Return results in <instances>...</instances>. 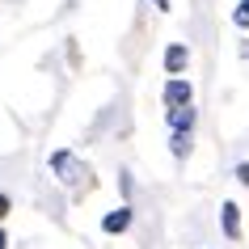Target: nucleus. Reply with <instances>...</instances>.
<instances>
[{
	"mask_svg": "<svg viewBox=\"0 0 249 249\" xmlns=\"http://www.w3.org/2000/svg\"><path fill=\"white\" fill-rule=\"evenodd\" d=\"M9 215V195H0V220Z\"/></svg>",
	"mask_w": 249,
	"mask_h": 249,
	"instance_id": "9d476101",
	"label": "nucleus"
},
{
	"mask_svg": "<svg viewBox=\"0 0 249 249\" xmlns=\"http://www.w3.org/2000/svg\"><path fill=\"white\" fill-rule=\"evenodd\" d=\"M195 123H198V110H195V106L169 110V127H173V131H195Z\"/></svg>",
	"mask_w": 249,
	"mask_h": 249,
	"instance_id": "423d86ee",
	"label": "nucleus"
},
{
	"mask_svg": "<svg viewBox=\"0 0 249 249\" xmlns=\"http://www.w3.org/2000/svg\"><path fill=\"white\" fill-rule=\"evenodd\" d=\"M232 21H236L241 30H249V0H241V4L232 9Z\"/></svg>",
	"mask_w": 249,
	"mask_h": 249,
	"instance_id": "6e6552de",
	"label": "nucleus"
},
{
	"mask_svg": "<svg viewBox=\"0 0 249 249\" xmlns=\"http://www.w3.org/2000/svg\"><path fill=\"white\" fill-rule=\"evenodd\" d=\"M169 148H173V157H178V160H186V157H190V148H195V131H173Z\"/></svg>",
	"mask_w": 249,
	"mask_h": 249,
	"instance_id": "0eeeda50",
	"label": "nucleus"
},
{
	"mask_svg": "<svg viewBox=\"0 0 249 249\" xmlns=\"http://www.w3.org/2000/svg\"><path fill=\"white\" fill-rule=\"evenodd\" d=\"M190 97H195V89H190V80L173 76L169 85H165V106H169V110H182V106H190Z\"/></svg>",
	"mask_w": 249,
	"mask_h": 249,
	"instance_id": "f03ea898",
	"label": "nucleus"
},
{
	"mask_svg": "<svg viewBox=\"0 0 249 249\" xmlns=\"http://www.w3.org/2000/svg\"><path fill=\"white\" fill-rule=\"evenodd\" d=\"M236 182L249 186V160H241V165H236Z\"/></svg>",
	"mask_w": 249,
	"mask_h": 249,
	"instance_id": "1a4fd4ad",
	"label": "nucleus"
},
{
	"mask_svg": "<svg viewBox=\"0 0 249 249\" xmlns=\"http://www.w3.org/2000/svg\"><path fill=\"white\" fill-rule=\"evenodd\" d=\"M51 169H55V178H59V182H64L76 198L93 190V182H89L93 173L85 169V165H80V160L72 157V152H64V148H59V152H51Z\"/></svg>",
	"mask_w": 249,
	"mask_h": 249,
	"instance_id": "f257e3e1",
	"label": "nucleus"
},
{
	"mask_svg": "<svg viewBox=\"0 0 249 249\" xmlns=\"http://www.w3.org/2000/svg\"><path fill=\"white\" fill-rule=\"evenodd\" d=\"M186 64H190V51H186L182 42H169V51H165V72H169V76H182Z\"/></svg>",
	"mask_w": 249,
	"mask_h": 249,
	"instance_id": "20e7f679",
	"label": "nucleus"
},
{
	"mask_svg": "<svg viewBox=\"0 0 249 249\" xmlns=\"http://www.w3.org/2000/svg\"><path fill=\"white\" fill-rule=\"evenodd\" d=\"M131 220H135V211L127 207V203H123V207H114V211H110V215L102 220V232L118 236V232H127V228H131Z\"/></svg>",
	"mask_w": 249,
	"mask_h": 249,
	"instance_id": "7ed1b4c3",
	"label": "nucleus"
},
{
	"mask_svg": "<svg viewBox=\"0 0 249 249\" xmlns=\"http://www.w3.org/2000/svg\"><path fill=\"white\" fill-rule=\"evenodd\" d=\"M220 228H224L228 241L241 236V207H236V203H224V207H220Z\"/></svg>",
	"mask_w": 249,
	"mask_h": 249,
	"instance_id": "39448f33",
	"label": "nucleus"
},
{
	"mask_svg": "<svg viewBox=\"0 0 249 249\" xmlns=\"http://www.w3.org/2000/svg\"><path fill=\"white\" fill-rule=\"evenodd\" d=\"M152 4H157V9H169V0H152Z\"/></svg>",
	"mask_w": 249,
	"mask_h": 249,
	"instance_id": "f8f14e48",
	"label": "nucleus"
},
{
	"mask_svg": "<svg viewBox=\"0 0 249 249\" xmlns=\"http://www.w3.org/2000/svg\"><path fill=\"white\" fill-rule=\"evenodd\" d=\"M0 249H9V236H4V228H0Z\"/></svg>",
	"mask_w": 249,
	"mask_h": 249,
	"instance_id": "9b49d317",
	"label": "nucleus"
}]
</instances>
